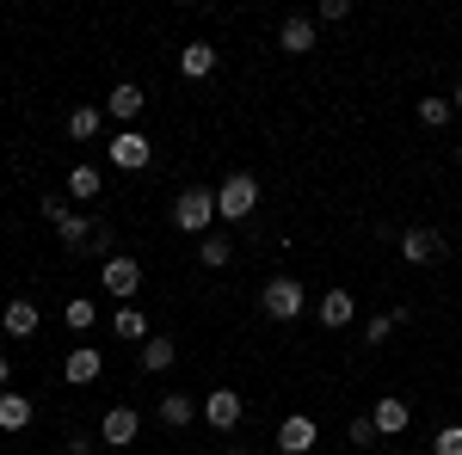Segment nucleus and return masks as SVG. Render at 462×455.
<instances>
[{"label":"nucleus","instance_id":"obj_1","mask_svg":"<svg viewBox=\"0 0 462 455\" xmlns=\"http://www.w3.org/2000/svg\"><path fill=\"white\" fill-rule=\"evenodd\" d=\"M253 204H259V178L253 173H228L216 185V215H222V222H247Z\"/></svg>","mask_w":462,"mask_h":455},{"label":"nucleus","instance_id":"obj_2","mask_svg":"<svg viewBox=\"0 0 462 455\" xmlns=\"http://www.w3.org/2000/svg\"><path fill=\"white\" fill-rule=\"evenodd\" d=\"M216 222V191L210 185H185L173 197V228H185V234H204Z\"/></svg>","mask_w":462,"mask_h":455},{"label":"nucleus","instance_id":"obj_3","mask_svg":"<svg viewBox=\"0 0 462 455\" xmlns=\"http://www.w3.org/2000/svg\"><path fill=\"white\" fill-rule=\"evenodd\" d=\"M106 160L117 173H143L148 160H154V141H148L143 130H117V136L106 141Z\"/></svg>","mask_w":462,"mask_h":455},{"label":"nucleus","instance_id":"obj_4","mask_svg":"<svg viewBox=\"0 0 462 455\" xmlns=\"http://www.w3.org/2000/svg\"><path fill=\"white\" fill-rule=\"evenodd\" d=\"M259 308H265L272 320H296L302 308H309V289H302L296 278H272L265 289H259Z\"/></svg>","mask_w":462,"mask_h":455},{"label":"nucleus","instance_id":"obj_5","mask_svg":"<svg viewBox=\"0 0 462 455\" xmlns=\"http://www.w3.org/2000/svg\"><path fill=\"white\" fill-rule=\"evenodd\" d=\"M136 437H143V413L136 406H111L99 419V443H111V450H130Z\"/></svg>","mask_w":462,"mask_h":455},{"label":"nucleus","instance_id":"obj_6","mask_svg":"<svg viewBox=\"0 0 462 455\" xmlns=\"http://www.w3.org/2000/svg\"><path fill=\"white\" fill-rule=\"evenodd\" d=\"M99 283H106V296H136L143 289V265L130 252H111L106 265H99Z\"/></svg>","mask_w":462,"mask_h":455},{"label":"nucleus","instance_id":"obj_7","mask_svg":"<svg viewBox=\"0 0 462 455\" xmlns=\"http://www.w3.org/2000/svg\"><path fill=\"white\" fill-rule=\"evenodd\" d=\"M315 443H320V424L309 419V413H290V419L278 424V450L284 455H309Z\"/></svg>","mask_w":462,"mask_h":455},{"label":"nucleus","instance_id":"obj_8","mask_svg":"<svg viewBox=\"0 0 462 455\" xmlns=\"http://www.w3.org/2000/svg\"><path fill=\"white\" fill-rule=\"evenodd\" d=\"M241 413H247V406H241V394H235V387L204 394V424H210V431H235V424H241Z\"/></svg>","mask_w":462,"mask_h":455},{"label":"nucleus","instance_id":"obj_9","mask_svg":"<svg viewBox=\"0 0 462 455\" xmlns=\"http://www.w3.org/2000/svg\"><path fill=\"white\" fill-rule=\"evenodd\" d=\"M401 259H407V265L444 259V234H438V228H407V234H401Z\"/></svg>","mask_w":462,"mask_h":455},{"label":"nucleus","instance_id":"obj_10","mask_svg":"<svg viewBox=\"0 0 462 455\" xmlns=\"http://www.w3.org/2000/svg\"><path fill=\"white\" fill-rule=\"evenodd\" d=\"M143 86H130V80H117V86H111L106 93V111L111 117H117V130H130V123H136V117H143Z\"/></svg>","mask_w":462,"mask_h":455},{"label":"nucleus","instance_id":"obj_11","mask_svg":"<svg viewBox=\"0 0 462 455\" xmlns=\"http://www.w3.org/2000/svg\"><path fill=\"white\" fill-rule=\"evenodd\" d=\"M37 302L32 296H13V302H6V308H0V326H6V339H32L37 332Z\"/></svg>","mask_w":462,"mask_h":455},{"label":"nucleus","instance_id":"obj_12","mask_svg":"<svg viewBox=\"0 0 462 455\" xmlns=\"http://www.w3.org/2000/svg\"><path fill=\"white\" fill-rule=\"evenodd\" d=\"M278 50H284V56H309V50H315V19H309V13H290L284 32H278Z\"/></svg>","mask_w":462,"mask_h":455},{"label":"nucleus","instance_id":"obj_13","mask_svg":"<svg viewBox=\"0 0 462 455\" xmlns=\"http://www.w3.org/2000/svg\"><path fill=\"white\" fill-rule=\"evenodd\" d=\"M62 369H69V382H74V387H87V382H99V369H106V357H99V345H74Z\"/></svg>","mask_w":462,"mask_h":455},{"label":"nucleus","instance_id":"obj_14","mask_svg":"<svg viewBox=\"0 0 462 455\" xmlns=\"http://www.w3.org/2000/svg\"><path fill=\"white\" fill-rule=\"evenodd\" d=\"M370 419H376V431H383V437H401V431L413 424V413H407V400H401V394H383Z\"/></svg>","mask_w":462,"mask_h":455},{"label":"nucleus","instance_id":"obj_15","mask_svg":"<svg viewBox=\"0 0 462 455\" xmlns=\"http://www.w3.org/2000/svg\"><path fill=\"white\" fill-rule=\"evenodd\" d=\"M352 314H357V302H352V289H327L320 296V326H352Z\"/></svg>","mask_w":462,"mask_h":455},{"label":"nucleus","instance_id":"obj_16","mask_svg":"<svg viewBox=\"0 0 462 455\" xmlns=\"http://www.w3.org/2000/svg\"><path fill=\"white\" fill-rule=\"evenodd\" d=\"M198 413H204V406H198L191 394H161V424H167V431H185Z\"/></svg>","mask_w":462,"mask_h":455},{"label":"nucleus","instance_id":"obj_17","mask_svg":"<svg viewBox=\"0 0 462 455\" xmlns=\"http://www.w3.org/2000/svg\"><path fill=\"white\" fill-rule=\"evenodd\" d=\"M32 419H37L32 394H0V431H25Z\"/></svg>","mask_w":462,"mask_h":455},{"label":"nucleus","instance_id":"obj_18","mask_svg":"<svg viewBox=\"0 0 462 455\" xmlns=\"http://www.w3.org/2000/svg\"><path fill=\"white\" fill-rule=\"evenodd\" d=\"M179 68L191 74V80H210L216 74V50L210 43H185V50H179Z\"/></svg>","mask_w":462,"mask_h":455},{"label":"nucleus","instance_id":"obj_19","mask_svg":"<svg viewBox=\"0 0 462 455\" xmlns=\"http://www.w3.org/2000/svg\"><path fill=\"white\" fill-rule=\"evenodd\" d=\"M99 123H106V111H99V105H74L69 111V141H93V136H99Z\"/></svg>","mask_w":462,"mask_h":455},{"label":"nucleus","instance_id":"obj_20","mask_svg":"<svg viewBox=\"0 0 462 455\" xmlns=\"http://www.w3.org/2000/svg\"><path fill=\"white\" fill-rule=\"evenodd\" d=\"M56 234H62V246H74V252H87V241H93V222L69 210L62 222H56Z\"/></svg>","mask_w":462,"mask_h":455},{"label":"nucleus","instance_id":"obj_21","mask_svg":"<svg viewBox=\"0 0 462 455\" xmlns=\"http://www.w3.org/2000/svg\"><path fill=\"white\" fill-rule=\"evenodd\" d=\"M235 259V241L228 234H204V246H198V265H210V271H222Z\"/></svg>","mask_w":462,"mask_h":455},{"label":"nucleus","instance_id":"obj_22","mask_svg":"<svg viewBox=\"0 0 462 455\" xmlns=\"http://www.w3.org/2000/svg\"><path fill=\"white\" fill-rule=\"evenodd\" d=\"M173 339H143V369L148 376H161V369H173Z\"/></svg>","mask_w":462,"mask_h":455},{"label":"nucleus","instance_id":"obj_23","mask_svg":"<svg viewBox=\"0 0 462 455\" xmlns=\"http://www.w3.org/2000/svg\"><path fill=\"white\" fill-rule=\"evenodd\" d=\"M111 332H117V339H148V320H143V308H130V302H124V308L111 314Z\"/></svg>","mask_w":462,"mask_h":455},{"label":"nucleus","instance_id":"obj_24","mask_svg":"<svg viewBox=\"0 0 462 455\" xmlns=\"http://www.w3.org/2000/svg\"><path fill=\"white\" fill-rule=\"evenodd\" d=\"M62 314H69V332H93V326H99V308H93L87 296H69V308H62Z\"/></svg>","mask_w":462,"mask_h":455},{"label":"nucleus","instance_id":"obj_25","mask_svg":"<svg viewBox=\"0 0 462 455\" xmlns=\"http://www.w3.org/2000/svg\"><path fill=\"white\" fill-rule=\"evenodd\" d=\"M69 191H74V197H99V191H106L99 167H74V173H69Z\"/></svg>","mask_w":462,"mask_h":455},{"label":"nucleus","instance_id":"obj_26","mask_svg":"<svg viewBox=\"0 0 462 455\" xmlns=\"http://www.w3.org/2000/svg\"><path fill=\"white\" fill-rule=\"evenodd\" d=\"M450 117H457V111H450V99H420V123H426V130H444Z\"/></svg>","mask_w":462,"mask_h":455},{"label":"nucleus","instance_id":"obj_27","mask_svg":"<svg viewBox=\"0 0 462 455\" xmlns=\"http://www.w3.org/2000/svg\"><path fill=\"white\" fill-rule=\"evenodd\" d=\"M431 455H462V424H444V431L431 437Z\"/></svg>","mask_w":462,"mask_h":455},{"label":"nucleus","instance_id":"obj_28","mask_svg":"<svg viewBox=\"0 0 462 455\" xmlns=\"http://www.w3.org/2000/svg\"><path fill=\"white\" fill-rule=\"evenodd\" d=\"M346 437H352L357 450H370V443H376L383 431H376V419H352V431H346Z\"/></svg>","mask_w":462,"mask_h":455},{"label":"nucleus","instance_id":"obj_29","mask_svg":"<svg viewBox=\"0 0 462 455\" xmlns=\"http://www.w3.org/2000/svg\"><path fill=\"white\" fill-rule=\"evenodd\" d=\"M389 332H394V314H376V320H370V326H364V339H370V345H383Z\"/></svg>","mask_w":462,"mask_h":455},{"label":"nucleus","instance_id":"obj_30","mask_svg":"<svg viewBox=\"0 0 462 455\" xmlns=\"http://www.w3.org/2000/svg\"><path fill=\"white\" fill-rule=\"evenodd\" d=\"M346 13H352V6H346V0H320V13H315V19H327V25H339V19H346Z\"/></svg>","mask_w":462,"mask_h":455},{"label":"nucleus","instance_id":"obj_31","mask_svg":"<svg viewBox=\"0 0 462 455\" xmlns=\"http://www.w3.org/2000/svg\"><path fill=\"white\" fill-rule=\"evenodd\" d=\"M93 443L99 437H69V455H93Z\"/></svg>","mask_w":462,"mask_h":455},{"label":"nucleus","instance_id":"obj_32","mask_svg":"<svg viewBox=\"0 0 462 455\" xmlns=\"http://www.w3.org/2000/svg\"><path fill=\"white\" fill-rule=\"evenodd\" d=\"M450 111H462V80H457V93H450Z\"/></svg>","mask_w":462,"mask_h":455},{"label":"nucleus","instance_id":"obj_33","mask_svg":"<svg viewBox=\"0 0 462 455\" xmlns=\"http://www.w3.org/2000/svg\"><path fill=\"white\" fill-rule=\"evenodd\" d=\"M6 376H13V369H6V357H0V387H6Z\"/></svg>","mask_w":462,"mask_h":455},{"label":"nucleus","instance_id":"obj_34","mask_svg":"<svg viewBox=\"0 0 462 455\" xmlns=\"http://www.w3.org/2000/svg\"><path fill=\"white\" fill-rule=\"evenodd\" d=\"M457 160H462V148H457Z\"/></svg>","mask_w":462,"mask_h":455}]
</instances>
